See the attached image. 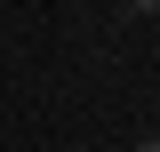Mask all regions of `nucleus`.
<instances>
[{
	"label": "nucleus",
	"mask_w": 160,
	"mask_h": 152,
	"mask_svg": "<svg viewBox=\"0 0 160 152\" xmlns=\"http://www.w3.org/2000/svg\"><path fill=\"white\" fill-rule=\"evenodd\" d=\"M136 152H160V136H144V144H136Z\"/></svg>",
	"instance_id": "f257e3e1"
}]
</instances>
